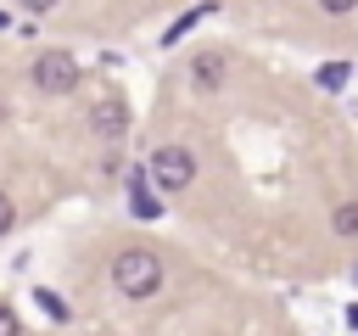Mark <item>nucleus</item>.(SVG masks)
<instances>
[{
  "mask_svg": "<svg viewBox=\"0 0 358 336\" xmlns=\"http://www.w3.org/2000/svg\"><path fill=\"white\" fill-rule=\"evenodd\" d=\"M151 185L157 190H190L196 185V151L190 146H157L151 151Z\"/></svg>",
  "mask_w": 358,
  "mask_h": 336,
  "instance_id": "nucleus-3",
  "label": "nucleus"
},
{
  "mask_svg": "<svg viewBox=\"0 0 358 336\" xmlns=\"http://www.w3.org/2000/svg\"><path fill=\"white\" fill-rule=\"evenodd\" d=\"M336 235H358V202L336 207Z\"/></svg>",
  "mask_w": 358,
  "mask_h": 336,
  "instance_id": "nucleus-7",
  "label": "nucleus"
},
{
  "mask_svg": "<svg viewBox=\"0 0 358 336\" xmlns=\"http://www.w3.org/2000/svg\"><path fill=\"white\" fill-rule=\"evenodd\" d=\"M17 6H22V11H50L56 0H17Z\"/></svg>",
  "mask_w": 358,
  "mask_h": 336,
  "instance_id": "nucleus-12",
  "label": "nucleus"
},
{
  "mask_svg": "<svg viewBox=\"0 0 358 336\" xmlns=\"http://www.w3.org/2000/svg\"><path fill=\"white\" fill-rule=\"evenodd\" d=\"M319 6H324V11H330V17H341V11H352V6H358V0H319Z\"/></svg>",
  "mask_w": 358,
  "mask_h": 336,
  "instance_id": "nucleus-11",
  "label": "nucleus"
},
{
  "mask_svg": "<svg viewBox=\"0 0 358 336\" xmlns=\"http://www.w3.org/2000/svg\"><path fill=\"white\" fill-rule=\"evenodd\" d=\"M11 224H17V207H11V196H0V235H11Z\"/></svg>",
  "mask_w": 358,
  "mask_h": 336,
  "instance_id": "nucleus-9",
  "label": "nucleus"
},
{
  "mask_svg": "<svg viewBox=\"0 0 358 336\" xmlns=\"http://www.w3.org/2000/svg\"><path fill=\"white\" fill-rule=\"evenodd\" d=\"M28 78H34V90L39 95H67V90H78V62L67 56V50H39L34 56V67H28Z\"/></svg>",
  "mask_w": 358,
  "mask_h": 336,
  "instance_id": "nucleus-2",
  "label": "nucleus"
},
{
  "mask_svg": "<svg viewBox=\"0 0 358 336\" xmlns=\"http://www.w3.org/2000/svg\"><path fill=\"white\" fill-rule=\"evenodd\" d=\"M129 207H134V218H157V213H162L157 196L145 190V179H129Z\"/></svg>",
  "mask_w": 358,
  "mask_h": 336,
  "instance_id": "nucleus-6",
  "label": "nucleus"
},
{
  "mask_svg": "<svg viewBox=\"0 0 358 336\" xmlns=\"http://www.w3.org/2000/svg\"><path fill=\"white\" fill-rule=\"evenodd\" d=\"M112 286H117L129 302L157 297V286H162V258H157L151 246H123V252L112 258Z\"/></svg>",
  "mask_w": 358,
  "mask_h": 336,
  "instance_id": "nucleus-1",
  "label": "nucleus"
},
{
  "mask_svg": "<svg viewBox=\"0 0 358 336\" xmlns=\"http://www.w3.org/2000/svg\"><path fill=\"white\" fill-rule=\"evenodd\" d=\"M224 73H229V56H224V50H201V56L190 62V84H196V90H218Z\"/></svg>",
  "mask_w": 358,
  "mask_h": 336,
  "instance_id": "nucleus-5",
  "label": "nucleus"
},
{
  "mask_svg": "<svg viewBox=\"0 0 358 336\" xmlns=\"http://www.w3.org/2000/svg\"><path fill=\"white\" fill-rule=\"evenodd\" d=\"M341 78H347L341 62H324V67H319V84H324V90H341Z\"/></svg>",
  "mask_w": 358,
  "mask_h": 336,
  "instance_id": "nucleus-8",
  "label": "nucleus"
},
{
  "mask_svg": "<svg viewBox=\"0 0 358 336\" xmlns=\"http://www.w3.org/2000/svg\"><path fill=\"white\" fill-rule=\"evenodd\" d=\"M0 336H22V325H17V314L0 302Z\"/></svg>",
  "mask_w": 358,
  "mask_h": 336,
  "instance_id": "nucleus-10",
  "label": "nucleus"
},
{
  "mask_svg": "<svg viewBox=\"0 0 358 336\" xmlns=\"http://www.w3.org/2000/svg\"><path fill=\"white\" fill-rule=\"evenodd\" d=\"M90 129H95L101 140H117V134L129 129V106H123L117 95H106V101H95V106H90Z\"/></svg>",
  "mask_w": 358,
  "mask_h": 336,
  "instance_id": "nucleus-4",
  "label": "nucleus"
}]
</instances>
